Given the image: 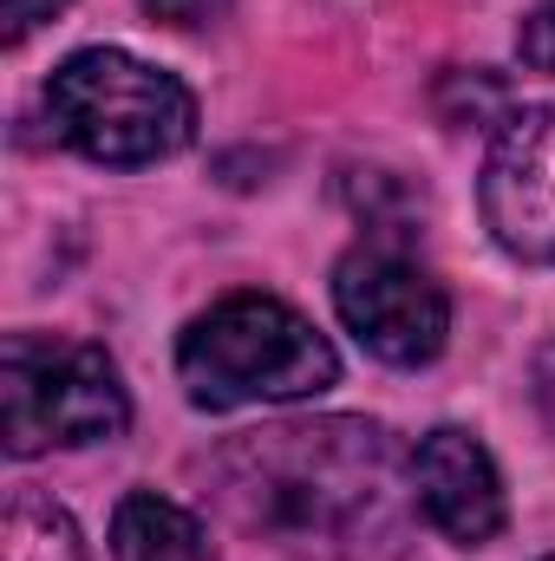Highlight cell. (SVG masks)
<instances>
[{"label": "cell", "instance_id": "obj_1", "mask_svg": "<svg viewBox=\"0 0 555 561\" xmlns=\"http://www.w3.org/2000/svg\"><path fill=\"white\" fill-rule=\"evenodd\" d=\"M209 477L223 516L294 561H399L412 542V457L366 419L242 431Z\"/></svg>", "mask_w": 555, "mask_h": 561}, {"label": "cell", "instance_id": "obj_2", "mask_svg": "<svg viewBox=\"0 0 555 561\" xmlns=\"http://www.w3.org/2000/svg\"><path fill=\"white\" fill-rule=\"evenodd\" d=\"M177 379L203 412L294 405L340 379L327 333L275 294H229L196 313L177 340Z\"/></svg>", "mask_w": 555, "mask_h": 561}, {"label": "cell", "instance_id": "obj_3", "mask_svg": "<svg viewBox=\"0 0 555 561\" xmlns=\"http://www.w3.org/2000/svg\"><path fill=\"white\" fill-rule=\"evenodd\" d=\"M46 118L59 144H72L92 163H118V170L177 157L196 138V99L163 66H144L118 46L72 53L46 79Z\"/></svg>", "mask_w": 555, "mask_h": 561}, {"label": "cell", "instance_id": "obj_4", "mask_svg": "<svg viewBox=\"0 0 555 561\" xmlns=\"http://www.w3.org/2000/svg\"><path fill=\"white\" fill-rule=\"evenodd\" d=\"M132 424V399L105 346L7 333L0 346V437L13 457H39L53 444H105Z\"/></svg>", "mask_w": 555, "mask_h": 561}, {"label": "cell", "instance_id": "obj_5", "mask_svg": "<svg viewBox=\"0 0 555 561\" xmlns=\"http://www.w3.org/2000/svg\"><path fill=\"white\" fill-rule=\"evenodd\" d=\"M333 307L347 320V333L386 359V366H424L444 353L451 333V300L444 287L406 262L399 249H353L333 268Z\"/></svg>", "mask_w": 555, "mask_h": 561}, {"label": "cell", "instance_id": "obj_6", "mask_svg": "<svg viewBox=\"0 0 555 561\" xmlns=\"http://www.w3.org/2000/svg\"><path fill=\"white\" fill-rule=\"evenodd\" d=\"M484 222L503 255L555 262V112H517L484 157Z\"/></svg>", "mask_w": 555, "mask_h": 561}, {"label": "cell", "instance_id": "obj_7", "mask_svg": "<svg viewBox=\"0 0 555 561\" xmlns=\"http://www.w3.org/2000/svg\"><path fill=\"white\" fill-rule=\"evenodd\" d=\"M412 496H418V516L457 549H477V542H490L503 529V477H497L490 450L457 424H438L431 437H418Z\"/></svg>", "mask_w": 555, "mask_h": 561}, {"label": "cell", "instance_id": "obj_8", "mask_svg": "<svg viewBox=\"0 0 555 561\" xmlns=\"http://www.w3.org/2000/svg\"><path fill=\"white\" fill-rule=\"evenodd\" d=\"M112 556L118 561H216V549H209V529L183 503L138 490L112 516Z\"/></svg>", "mask_w": 555, "mask_h": 561}, {"label": "cell", "instance_id": "obj_9", "mask_svg": "<svg viewBox=\"0 0 555 561\" xmlns=\"http://www.w3.org/2000/svg\"><path fill=\"white\" fill-rule=\"evenodd\" d=\"M0 561H86V549H79V529L59 503L13 496L0 516Z\"/></svg>", "mask_w": 555, "mask_h": 561}, {"label": "cell", "instance_id": "obj_10", "mask_svg": "<svg viewBox=\"0 0 555 561\" xmlns=\"http://www.w3.org/2000/svg\"><path fill=\"white\" fill-rule=\"evenodd\" d=\"M517 53H523V66L555 72V0H536V7L523 13V26H517Z\"/></svg>", "mask_w": 555, "mask_h": 561}, {"label": "cell", "instance_id": "obj_11", "mask_svg": "<svg viewBox=\"0 0 555 561\" xmlns=\"http://www.w3.org/2000/svg\"><path fill=\"white\" fill-rule=\"evenodd\" d=\"M72 0H0V13H7V46H26L46 20H59Z\"/></svg>", "mask_w": 555, "mask_h": 561}, {"label": "cell", "instance_id": "obj_12", "mask_svg": "<svg viewBox=\"0 0 555 561\" xmlns=\"http://www.w3.org/2000/svg\"><path fill=\"white\" fill-rule=\"evenodd\" d=\"M144 7H150V13H163L170 26H203L223 0H144Z\"/></svg>", "mask_w": 555, "mask_h": 561}, {"label": "cell", "instance_id": "obj_13", "mask_svg": "<svg viewBox=\"0 0 555 561\" xmlns=\"http://www.w3.org/2000/svg\"><path fill=\"white\" fill-rule=\"evenodd\" d=\"M550 561H555V556H550Z\"/></svg>", "mask_w": 555, "mask_h": 561}]
</instances>
